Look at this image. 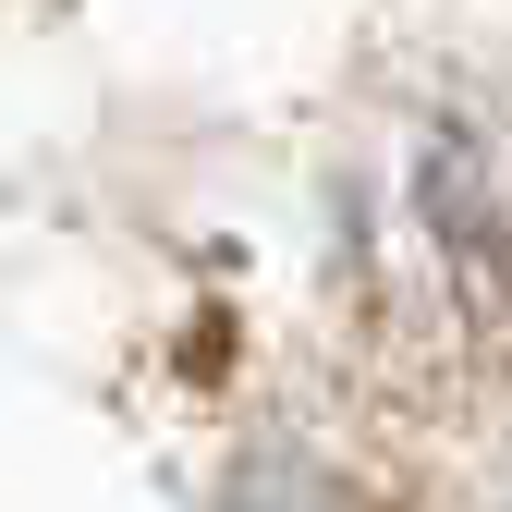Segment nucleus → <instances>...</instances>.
I'll list each match as a JSON object with an SVG mask.
<instances>
[{"mask_svg": "<svg viewBox=\"0 0 512 512\" xmlns=\"http://www.w3.org/2000/svg\"><path fill=\"white\" fill-rule=\"evenodd\" d=\"M415 220L452 256V281L512 293V86L439 98V122L415 135Z\"/></svg>", "mask_w": 512, "mask_h": 512, "instance_id": "obj_1", "label": "nucleus"}, {"mask_svg": "<svg viewBox=\"0 0 512 512\" xmlns=\"http://www.w3.org/2000/svg\"><path fill=\"white\" fill-rule=\"evenodd\" d=\"M232 512H366L342 476H317V464H293V452H256L244 464V488H232Z\"/></svg>", "mask_w": 512, "mask_h": 512, "instance_id": "obj_2", "label": "nucleus"}]
</instances>
